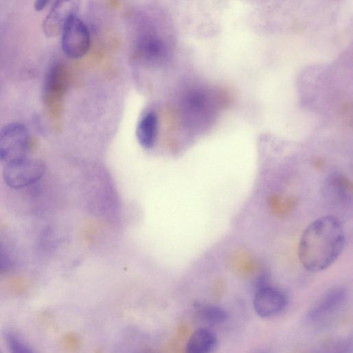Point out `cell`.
<instances>
[{
  "instance_id": "1",
  "label": "cell",
  "mask_w": 353,
  "mask_h": 353,
  "mask_svg": "<svg viewBox=\"0 0 353 353\" xmlns=\"http://www.w3.org/2000/svg\"><path fill=\"white\" fill-rule=\"evenodd\" d=\"M345 234L339 219L325 216L311 223L303 232L299 244V258L308 271H323L341 255Z\"/></svg>"
},
{
  "instance_id": "2",
  "label": "cell",
  "mask_w": 353,
  "mask_h": 353,
  "mask_svg": "<svg viewBox=\"0 0 353 353\" xmlns=\"http://www.w3.org/2000/svg\"><path fill=\"white\" fill-rule=\"evenodd\" d=\"M90 46V34L88 26L74 12L67 18L61 30V48L68 58L83 57Z\"/></svg>"
},
{
  "instance_id": "3",
  "label": "cell",
  "mask_w": 353,
  "mask_h": 353,
  "mask_svg": "<svg viewBox=\"0 0 353 353\" xmlns=\"http://www.w3.org/2000/svg\"><path fill=\"white\" fill-rule=\"evenodd\" d=\"M30 136L21 123H10L0 130V161L6 164L27 157Z\"/></svg>"
},
{
  "instance_id": "4",
  "label": "cell",
  "mask_w": 353,
  "mask_h": 353,
  "mask_svg": "<svg viewBox=\"0 0 353 353\" xmlns=\"http://www.w3.org/2000/svg\"><path fill=\"white\" fill-rule=\"evenodd\" d=\"M45 172L46 165L43 161L26 157L6 164L3 178L8 186L21 189L39 181Z\"/></svg>"
},
{
  "instance_id": "5",
  "label": "cell",
  "mask_w": 353,
  "mask_h": 353,
  "mask_svg": "<svg viewBox=\"0 0 353 353\" xmlns=\"http://www.w3.org/2000/svg\"><path fill=\"white\" fill-rule=\"evenodd\" d=\"M287 297L280 289L265 285L256 289L253 307L261 317L268 318L281 313L287 305Z\"/></svg>"
},
{
  "instance_id": "6",
  "label": "cell",
  "mask_w": 353,
  "mask_h": 353,
  "mask_svg": "<svg viewBox=\"0 0 353 353\" xmlns=\"http://www.w3.org/2000/svg\"><path fill=\"white\" fill-rule=\"evenodd\" d=\"M347 293L343 288L327 292L310 309L308 316L313 321L325 320L336 313L345 303Z\"/></svg>"
},
{
  "instance_id": "7",
  "label": "cell",
  "mask_w": 353,
  "mask_h": 353,
  "mask_svg": "<svg viewBox=\"0 0 353 353\" xmlns=\"http://www.w3.org/2000/svg\"><path fill=\"white\" fill-rule=\"evenodd\" d=\"M137 50L144 61L152 65L162 63L167 58L168 52L164 40L152 32L144 34L139 39Z\"/></svg>"
},
{
  "instance_id": "8",
  "label": "cell",
  "mask_w": 353,
  "mask_h": 353,
  "mask_svg": "<svg viewBox=\"0 0 353 353\" xmlns=\"http://www.w3.org/2000/svg\"><path fill=\"white\" fill-rule=\"evenodd\" d=\"M352 190L350 181L337 173L332 174L326 179L323 188L325 199L333 204H339L350 200Z\"/></svg>"
},
{
  "instance_id": "9",
  "label": "cell",
  "mask_w": 353,
  "mask_h": 353,
  "mask_svg": "<svg viewBox=\"0 0 353 353\" xmlns=\"http://www.w3.org/2000/svg\"><path fill=\"white\" fill-rule=\"evenodd\" d=\"M159 131V119L153 110L145 112L140 118L136 128L137 139L145 149H150L156 143Z\"/></svg>"
},
{
  "instance_id": "10",
  "label": "cell",
  "mask_w": 353,
  "mask_h": 353,
  "mask_svg": "<svg viewBox=\"0 0 353 353\" xmlns=\"http://www.w3.org/2000/svg\"><path fill=\"white\" fill-rule=\"evenodd\" d=\"M68 1H57L43 21V30L49 37L61 32L68 16L74 12Z\"/></svg>"
},
{
  "instance_id": "11",
  "label": "cell",
  "mask_w": 353,
  "mask_h": 353,
  "mask_svg": "<svg viewBox=\"0 0 353 353\" xmlns=\"http://www.w3.org/2000/svg\"><path fill=\"white\" fill-rule=\"evenodd\" d=\"M64 68L60 63H54L50 67L46 74L44 85L43 95L46 102L52 99H58L65 86V72Z\"/></svg>"
},
{
  "instance_id": "12",
  "label": "cell",
  "mask_w": 353,
  "mask_h": 353,
  "mask_svg": "<svg viewBox=\"0 0 353 353\" xmlns=\"http://www.w3.org/2000/svg\"><path fill=\"white\" fill-rule=\"evenodd\" d=\"M217 344L216 334L210 329L196 330L188 339L185 353H212Z\"/></svg>"
},
{
  "instance_id": "13",
  "label": "cell",
  "mask_w": 353,
  "mask_h": 353,
  "mask_svg": "<svg viewBox=\"0 0 353 353\" xmlns=\"http://www.w3.org/2000/svg\"><path fill=\"white\" fill-rule=\"evenodd\" d=\"M194 309L199 319L208 325H218L228 319L227 311L216 305L199 303L195 305Z\"/></svg>"
},
{
  "instance_id": "14",
  "label": "cell",
  "mask_w": 353,
  "mask_h": 353,
  "mask_svg": "<svg viewBox=\"0 0 353 353\" xmlns=\"http://www.w3.org/2000/svg\"><path fill=\"white\" fill-rule=\"evenodd\" d=\"M3 339L9 353H37L21 336L12 330H6Z\"/></svg>"
},
{
  "instance_id": "15",
  "label": "cell",
  "mask_w": 353,
  "mask_h": 353,
  "mask_svg": "<svg viewBox=\"0 0 353 353\" xmlns=\"http://www.w3.org/2000/svg\"><path fill=\"white\" fill-rule=\"evenodd\" d=\"M14 265V258L10 250L0 241V275L10 272Z\"/></svg>"
},
{
  "instance_id": "16",
  "label": "cell",
  "mask_w": 353,
  "mask_h": 353,
  "mask_svg": "<svg viewBox=\"0 0 353 353\" xmlns=\"http://www.w3.org/2000/svg\"><path fill=\"white\" fill-rule=\"evenodd\" d=\"M49 3L48 1L46 0H37L34 3V8L37 11H41L43 10L47 5Z\"/></svg>"
},
{
  "instance_id": "17",
  "label": "cell",
  "mask_w": 353,
  "mask_h": 353,
  "mask_svg": "<svg viewBox=\"0 0 353 353\" xmlns=\"http://www.w3.org/2000/svg\"><path fill=\"white\" fill-rule=\"evenodd\" d=\"M133 353H148V352H133Z\"/></svg>"
},
{
  "instance_id": "18",
  "label": "cell",
  "mask_w": 353,
  "mask_h": 353,
  "mask_svg": "<svg viewBox=\"0 0 353 353\" xmlns=\"http://www.w3.org/2000/svg\"><path fill=\"white\" fill-rule=\"evenodd\" d=\"M0 353H3V352L0 350Z\"/></svg>"
}]
</instances>
